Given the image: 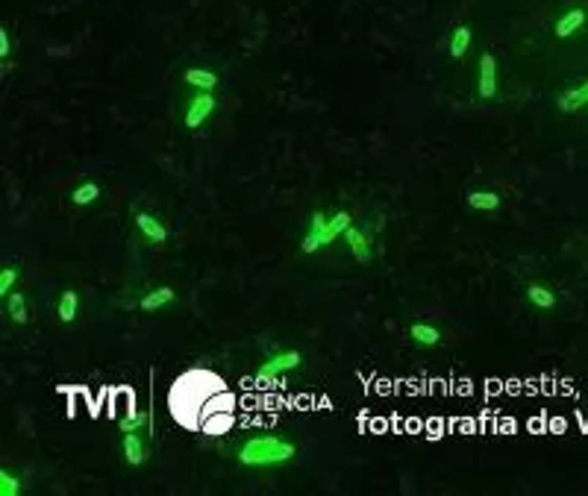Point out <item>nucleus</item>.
<instances>
[{
	"instance_id": "obj_1",
	"label": "nucleus",
	"mask_w": 588,
	"mask_h": 496,
	"mask_svg": "<svg viewBox=\"0 0 588 496\" xmlns=\"http://www.w3.org/2000/svg\"><path fill=\"white\" fill-rule=\"evenodd\" d=\"M168 411L188 432L224 435L236 423V396L218 373L191 367L179 373L177 382L171 385Z\"/></svg>"
},
{
	"instance_id": "obj_2",
	"label": "nucleus",
	"mask_w": 588,
	"mask_h": 496,
	"mask_svg": "<svg viewBox=\"0 0 588 496\" xmlns=\"http://www.w3.org/2000/svg\"><path fill=\"white\" fill-rule=\"evenodd\" d=\"M294 452H298V446L291 440H283L276 435H256L238 446V461L248 467H271L291 461Z\"/></svg>"
},
{
	"instance_id": "obj_3",
	"label": "nucleus",
	"mask_w": 588,
	"mask_h": 496,
	"mask_svg": "<svg viewBox=\"0 0 588 496\" xmlns=\"http://www.w3.org/2000/svg\"><path fill=\"white\" fill-rule=\"evenodd\" d=\"M300 361H303V355L298 350H283V353H276L274 358H268L265 365L256 370V376L259 379H271V376H280V373H288V370H298Z\"/></svg>"
},
{
	"instance_id": "obj_4",
	"label": "nucleus",
	"mask_w": 588,
	"mask_h": 496,
	"mask_svg": "<svg viewBox=\"0 0 588 496\" xmlns=\"http://www.w3.org/2000/svg\"><path fill=\"white\" fill-rule=\"evenodd\" d=\"M477 91L482 100H492V97L497 94V62L492 53H482L480 56V68H477Z\"/></svg>"
},
{
	"instance_id": "obj_5",
	"label": "nucleus",
	"mask_w": 588,
	"mask_h": 496,
	"mask_svg": "<svg viewBox=\"0 0 588 496\" xmlns=\"http://www.w3.org/2000/svg\"><path fill=\"white\" fill-rule=\"evenodd\" d=\"M212 109H215V94H212V91L194 94L191 103H188V109H186V126H188V129H198V126L209 118V115H212Z\"/></svg>"
},
{
	"instance_id": "obj_6",
	"label": "nucleus",
	"mask_w": 588,
	"mask_h": 496,
	"mask_svg": "<svg viewBox=\"0 0 588 496\" xmlns=\"http://www.w3.org/2000/svg\"><path fill=\"white\" fill-rule=\"evenodd\" d=\"M124 458L129 467H141L147 461V443L139 432H124Z\"/></svg>"
},
{
	"instance_id": "obj_7",
	"label": "nucleus",
	"mask_w": 588,
	"mask_h": 496,
	"mask_svg": "<svg viewBox=\"0 0 588 496\" xmlns=\"http://www.w3.org/2000/svg\"><path fill=\"white\" fill-rule=\"evenodd\" d=\"M136 226H139V233L147 238V241H153V244H165L168 238V229L162 226L153 214H147V211H139L136 214Z\"/></svg>"
},
{
	"instance_id": "obj_8",
	"label": "nucleus",
	"mask_w": 588,
	"mask_h": 496,
	"mask_svg": "<svg viewBox=\"0 0 588 496\" xmlns=\"http://www.w3.org/2000/svg\"><path fill=\"white\" fill-rule=\"evenodd\" d=\"M341 238L347 241V247H350V253H353V259H356V261H362V264H368V261H371V241H368V235L362 233V229L350 226Z\"/></svg>"
},
{
	"instance_id": "obj_9",
	"label": "nucleus",
	"mask_w": 588,
	"mask_h": 496,
	"mask_svg": "<svg viewBox=\"0 0 588 496\" xmlns=\"http://www.w3.org/2000/svg\"><path fill=\"white\" fill-rule=\"evenodd\" d=\"M350 226H353V218H350V211H335L333 218L326 221V226H321V238H324V247H326V244H333L338 235H345Z\"/></svg>"
},
{
	"instance_id": "obj_10",
	"label": "nucleus",
	"mask_w": 588,
	"mask_h": 496,
	"mask_svg": "<svg viewBox=\"0 0 588 496\" xmlns=\"http://www.w3.org/2000/svg\"><path fill=\"white\" fill-rule=\"evenodd\" d=\"M183 79L188 82V86L200 89V91H215L218 89V74L209 71V68H186Z\"/></svg>"
},
{
	"instance_id": "obj_11",
	"label": "nucleus",
	"mask_w": 588,
	"mask_h": 496,
	"mask_svg": "<svg viewBox=\"0 0 588 496\" xmlns=\"http://www.w3.org/2000/svg\"><path fill=\"white\" fill-rule=\"evenodd\" d=\"M582 24H585V12L582 9H570L568 15H562V18L556 21L553 32H556V39H568L570 32H577Z\"/></svg>"
},
{
	"instance_id": "obj_12",
	"label": "nucleus",
	"mask_w": 588,
	"mask_h": 496,
	"mask_svg": "<svg viewBox=\"0 0 588 496\" xmlns=\"http://www.w3.org/2000/svg\"><path fill=\"white\" fill-rule=\"evenodd\" d=\"M174 303V291L168 285H162V288H153L151 294H144L141 296V308L144 311H159V308H165Z\"/></svg>"
},
{
	"instance_id": "obj_13",
	"label": "nucleus",
	"mask_w": 588,
	"mask_h": 496,
	"mask_svg": "<svg viewBox=\"0 0 588 496\" xmlns=\"http://www.w3.org/2000/svg\"><path fill=\"white\" fill-rule=\"evenodd\" d=\"M582 106H588V79L582 82L580 89L565 91V94L559 97V109H562V112H577V109H582Z\"/></svg>"
},
{
	"instance_id": "obj_14",
	"label": "nucleus",
	"mask_w": 588,
	"mask_h": 496,
	"mask_svg": "<svg viewBox=\"0 0 588 496\" xmlns=\"http://www.w3.org/2000/svg\"><path fill=\"white\" fill-rule=\"evenodd\" d=\"M77 311H79V296H77V291H65V294L59 296V303H56L59 320H62V323H74Z\"/></svg>"
},
{
	"instance_id": "obj_15",
	"label": "nucleus",
	"mask_w": 588,
	"mask_h": 496,
	"mask_svg": "<svg viewBox=\"0 0 588 496\" xmlns=\"http://www.w3.org/2000/svg\"><path fill=\"white\" fill-rule=\"evenodd\" d=\"M6 314L12 318V323L24 326V323H27V296L18 294V291H12V294L6 296Z\"/></svg>"
},
{
	"instance_id": "obj_16",
	"label": "nucleus",
	"mask_w": 588,
	"mask_h": 496,
	"mask_svg": "<svg viewBox=\"0 0 588 496\" xmlns=\"http://www.w3.org/2000/svg\"><path fill=\"white\" fill-rule=\"evenodd\" d=\"M409 335H412V341H415V344L435 346V344L441 341V329H435V326H430V323H412Z\"/></svg>"
},
{
	"instance_id": "obj_17",
	"label": "nucleus",
	"mask_w": 588,
	"mask_h": 496,
	"mask_svg": "<svg viewBox=\"0 0 588 496\" xmlns=\"http://www.w3.org/2000/svg\"><path fill=\"white\" fill-rule=\"evenodd\" d=\"M468 206L477 211H494L500 206V197L494 191H471L468 194Z\"/></svg>"
},
{
	"instance_id": "obj_18",
	"label": "nucleus",
	"mask_w": 588,
	"mask_h": 496,
	"mask_svg": "<svg viewBox=\"0 0 588 496\" xmlns=\"http://www.w3.org/2000/svg\"><path fill=\"white\" fill-rule=\"evenodd\" d=\"M468 47H471V30L459 24V27L453 30V36H450V56L453 59H462L468 53Z\"/></svg>"
},
{
	"instance_id": "obj_19",
	"label": "nucleus",
	"mask_w": 588,
	"mask_h": 496,
	"mask_svg": "<svg viewBox=\"0 0 588 496\" xmlns=\"http://www.w3.org/2000/svg\"><path fill=\"white\" fill-rule=\"evenodd\" d=\"M101 197V185L97 183H79L74 191H71V203L74 206H89Z\"/></svg>"
},
{
	"instance_id": "obj_20",
	"label": "nucleus",
	"mask_w": 588,
	"mask_h": 496,
	"mask_svg": "<svg viewBox=\"0 0 588 496\" xmlns=\"http://www.w3.org/2000/svg\"><path fill=\"white\" fill-rule=\"evenodd\" d=\"M527 300L538 308H553L556 306V296H553V291H547L544 285H530L527 288Z\"/></svg>"
},
{
	"instance_id": "obj_21",
	"label": "nucleus",
	"mask_w": 588,
	"mask_h": 496,
	"mask_svg": "<svg viewBox=\"0 0 588 496\" xmlns=\"http://www.w3.org/2000/svg\"><path fill=\"white\" fill-rule=\"evenodd\" d=\"M21 493V478L12 476L9 470H0V496H18Z\"/></svg>"
},
{
	"instance_id": "obj_22",
	"label": "nucleus",
	"mask_w": 588,
	"mask_h": 496,
	"mask_svg": "<svg viewBox=\"0 0 588 496\" xmlns=\"http://www.w3.org/2000/svg\"><path fill=\"white\" fill-rule=\"evenodd\" d=\"M118 426H121V432H139V429L147 426V411H136V415L118 417Z\"/></svg>"
},
{
	"instance_id": "obj_23",
	"label": "nucleus",
	"mask_w": 588,
	"mask_h": 496,
	"mask_svg": "<svg viewBox=\"0 0 588 496\" xmlns=\"http://www.w3.org/2000/svg\"><path fill=\"white\" fill-rule=\"evenodd\" d=\"M321 247H324L321 229H318V226H312V229H309V233L303 235V241H300V250H303V253H318Z\"/></svg>"
},
{
	"instance_id": "obj_24",
	"label": "nucleus",
	"mask_w": 588,
	"mask_h": 496,
	"mask_svg": "<svg viewBox=\"0 0 588 496\" xmlns=\"http://www.w3.org/2000/svg\"><path fill=\"white\" fill-rule=\"evenodd\" d=\"M15 282H18V268H4V270H0V296H4V300L12 294Z\"/></svg>"
},
{
	"instance_id": "obj_25",
	"label": "nucleus",
	"mask_w": 588,
	"mask_h": 496,
	"mask_svg": "<svg viewBox=\"0 0 588 496\" xmlns=\"http://www.w3.org/2000/svg\"><path fill=\"white\" fill-rule=\"evenodd\" d=\"M9 53H12V41H9V30L6 27H0V59H9Z\"/></svg>"
}]
</instances>
